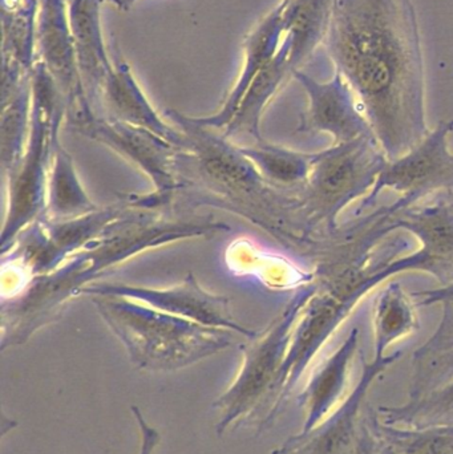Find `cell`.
<instances>
[{"label": "cell", "instance_id": "cell-1", "mask_svg": "<svg viewBox=\"0 0 453 454\" xmlns=\"http://www.w3.org/2000/svg\"><path fill=\"white\" fill-rule=\"evenodd\" d=\"M324 44L390 161L431 132L411 0H334Z\"/></svg>", "mask_w": 453, "mask_h": 454}, {"label": "cell", "instance_id": "cell-2", "mask_svg": "<svg viewBox=\"0 0 453 454\" xmlns=\"http://www.w3.org/2000/svg\"><path fill=\"white\" fill-rule=\"evenodd\" d=\"M230 226L210 217L167 218L136 209L125 220L69 256L55 271L34 278L10 299L2 301L3 348L23 343L35 331L53 322L71 299L114 267L145 251L181 240L215 237Z\"/></svg>", "mask_w": 453, "mask_h": 454}, {"label": "cell", "instance_id": "cell-3", "mask_svg": "<svg viewBox=\"0 0 453 454\" xmlns=\"http://www.w3.org/2000/svg\"><path fill=\"white\" fill-rule=\"evenodd\" d=\"M31 82L28 138L18 161L3 175L7 204L0 237L2 255L11 250L23 230L44 215L48 176L66 119V101L42 61L35 64Z\"/></svg>", "mask_w": 453, "mask_h": 454}, {"label": "cell", "instance_id": "cell-4", "mask_svg": "<svg viewBox=\"0 0 453 454\" xmlns=\"http://www.w3.org/2000/svg\"><path fill=\"white\" fill-rule=\"evenodd\" d=\"M130 357L146 368H177L228 348L231 331L207 327L119 296H90Z\"/></svg>", "mask_w": 453, "mask_h": 454}, {"label": "cell", "instance_id": "cell-5", "mask_svg": "<svg viewBox=\"0 0 453 454\" xmlns=\"http://www.w3.org/2000/svg\"><path fill=\"white\" fill-rule=\"evenodd\" d=\"M318 287L298 317L276 387L282 396L372 290L390 279L383 261L316 274Z\"/></svg>", "mask_w": 453, "mask_h": 454}, {"label": "cell", "instance_id": "cell-6", "mask_svg": "<svg viewBox=\"0 0 453 454\" xmlns=\"http://www.w3.org/2000/svg\"><path fill=\"white\" fill-rule=\"evenodd\" d=\"M387 161L372 136L332 144L314 153L310 173L297 194L310 234L318 231L332 239L343 210L367 197Z\"/></svg>", "mask_w": 453, "mask_h": 454}, {"label": "cell", "instance_id": "cell-7", "mask_svg": "<svg viewBox=\"0 0 453 454\" xmlns=\"http://www.w3.org/2000/svg\"><path fill=\"white\" fill-rule=\"evenodd\" d=\"M64 128L105 145L151 180V193L127 199L138 209L154 212L157 207L170 204L176 192L185 186L178 170L180 149L149 130L98 116L92 106L66 114Z\"/></svg>", "mask_w": 453, "mask_h": 454}, {"label": "cell", "instance_id": "cell-8", "mask_svg": "<svg viewBox=\"0 0 453 454\" xmlns=\"http://www.w3.org/2000/svg\"><path fill=\"white\" fill-rule=\"evenodd\" d=\"M441 306L439 327L412 356L407 402L378 410L386 424L411 429L453 426V299Z\"/></svg>", "mask_w": 453, "mask_h": 454}, {"label": "cell", "instance_id": "cell-9", "mask_svg": "<svg viewBox=\"0 0 453 454\" xmlns=\"http://www.w3.org/2000/svg\"><path fill=\"white\" fill-rule=\"evenodd\" d=\"M453 120H441L414 148L403 156L388 160L374 188L362 201L358 213L374 207L385 191L401 196L398 204L403 209L420 204L428 196L453 192V152L449 136Z\"/></svg>", "mask_w": 453, "mask_h": 454}, {"label": "cell", "instance_id": "cell-10", "mask_svg": "<svg viewBox=\"0 0 453 454\" xmlns=\"http://www.w3.org/2000/svg\"><path fill=\"white\" fill-rule=\"evenodd\" d=\"M119 296L145 304L165 314L175 315L207 327L231 331L253 339L255 331L234 319L230 299L220 294L210 293L199 285L191 272L178 285L170 287H146L130 283L96 282L87 286L80 296Z\"/></svg>", "mask_w": 453, "mask_h": 454}, {"label": "cell", "instance_id": "cell-11", "mask_svg": "<svg viewBox=\"0 0 453 454\" xmlns=\"http://www.w3.org/2000/svg\"><path fill=\"white\" fill-rule=\"evenodd\" d=\"M403 356L396 351L366 362L362 355V372L356 386L337 410L319 426L290 440L278 454H359L370 434L366 416H362L364 400L375 381Z\"/></svg>", "mask_w": 453, "mask_h": 454}, {"label": "cell", "instance_id": "cell-12", "mask_svg": "<svg viewBox=\"0 0 453 454\" xmlns=\"http://www.w3.org/2000/svg\"><path fill=\"white\" fill-rule=\"evenodd\" d=\"M396 230H406L419 240V250L391 258L387 271L391 278L403 272L420 271L433 275L441 287L453 283V204L436 200L399 209Z\"/></svg>", "mask_w": 453, "mask_h": 454}, {"label": "cell", "instance_id": "cell-13", "mask_svg": "<svg viewBox=\"0 0 453 454\" xmlns=\"http://www.w3.org/2000/svg\"><path fill=\"white\" fill-rule=\"evenodd\" d=\"M293 77L308 96V108L301 116L298 132L305 135H329L332 144L348 143L363 136H372L355 93L345 77L335 71L329 82H318L306 72L295 71Z\"/></svg>", "mask_w": 453, "mask_h": 454}, {"label": "cell", "instance_id": "cell-14", "mask_svg": "<svg viewBox=\"0 0 453 454\" xmlns=\"http://www.w3.org/2000/svg\"><path fill=\"white\" fill-rule=\"evenodd\" d=\"M39 61L47 68L66 101V112L92 106L80 74L66 0H39Z\"/></svg>", "mask_w": 453, "mask_h": 454}, {"label": "cell", "instance_id": "cell-15", "mask_svg": "<svg viewBox=\"0 0 453 454\" xmlns=\"http://www.w3.org/2000/svg\"><path fill=\"white\" fill-rule=\"evenodd\" d=\"M113 68L101 88L98 104L111 119L143 128L167 140L181 152L188 151L189 140L183 130L165 121L133 76L130 67L119 52L113 53Z\"/></svg>", "mask_w": 453, "mask_h": 454}, {"label": "cell", "instance_id": "cell-16", "mask_svg": "<svg viewBox=\"0 0 453 454\" xmlns=\"http://www.w3.org/2000/svg\"><path fill=\"white\" fill-rule=\"evenodd\" d=\"M285 39L284 23H282V5L274 8L258 26L247 35L244 43V68L239 72L233 88L229 90L223 104L215 114L204 117L188 116L193 124L207 129L223 130L230 124L257 74L273 60Z\"/></svg>", "mask_w": 453, "mask_h": 454}, {"label": "cell", "instance_id": "cell-17", "mask_svg": "<svg viewBox=\"0 0 453 454\" xmlns=\"http://www.w3.org/2000/svg\"><path fill=\"white\" fill-rule=\"evenodd\" d=\"M359 346V330L353 328L337 351L324 360L313 373L305 391L301 395V404L306 413L302 432L316 428L329 418L338 405L346 399L350 380L351 365Z\"/></svg>", "mask_w": 453, "mask_h": 454}, {"label": "cell", "instance_id": "cell-18", "mask_svg": "<svg viewBox=\"0 0 453 454\" xmlns=\"http://www.w3.org/2000/svg\"><path fill=\"white\" fill-rule=\"evenodd\" d=\"M101 2L103 0H66L77 64L90 104L92 100L98 103L104 82L113 68L101 32Z\"/></svg>", "mask_w": 453, "mask_h": 454}, {"label": "cell", "instance_id": "cell-19", "mask_svg": "<svg viewBox=\"0 0 453 454\" xmlns=\"http://www.w3.org/2000/svg\"><path fill=\"white\" fill-rule=\"evenodd\" d=\"M290 43L285 36L273 60L257 74L254 82L250 84L245 93L236 114L230 124L223 129V136L228 140L234 137H249L254 143L263 141L261 133V121L269 104L276 98L277 93L286 84L287 79L293 76L289 64Z\"/></svg>", "mask_w": 453, "mask_h": 454}, {"label": "cell", "instance_id": "cell-20", "mask_svg": "<svg viewBox=\"0 0 453 454\" xmlns=\"http://www.w3.org/2000/svg\"><path fill=\"white\" fill-rule=\"evenodd\" d=\"M334 0L281 2L285 36L290 43L289 64L293 74L324 43L332 20Z\"/></svg>", "mask_w": 453, "mask_h": 454}, {"label": "cell", "instance_id": "cell-21", "mask_svg": "<svg viewBox=\"0 0 453 454\" xmlns=\"http://www.w3.org/2000/svg\"><path fill=\"white\" fill-rule=\"evenodd\" d=\"M374 356L382 357L393 344L414 335L420 328L418 306L411 294L393 280L378 293L372 306Z\"/></svg>", "mask_w": 453, "mask_h": 454}, {"label": "cell", "instance_id": "cell-22", "mask_svg": "<svg viewBox=\"0 0 453 454\" xmlns=\"http://www.w3.org/2000/svg\"><path fill=\"white\" fill-rule=\"evenodd\" d=\"M77 176L74 159L59 141L48 176L47 205L44 217L66 220L98 209Z\"/></svg>", "mask_w": 453, "mask_h": 454}, {"label": "cell", "instance_id": "cell-23", "mask_svg": "<svg viewBox=\"0 0 453 454\" xmlns=\"http://www.w3.org/2000/svg\"><path fill=\"white\" fill-rule=\"evenodd\" d=\"M238 148L268 183L284 188L302 185L314 160V153L293 151L266 140Z\"/></svg>", "mask_w": 453, "mask_h": 454}, {"label": "cell", "instance_id": "cell-24", "mask_svg": "<svg viewBox=\"0 0 453 454\" xmlns=\"http://www.w3.org/2000/svg\"><path fill=\"white\" fill-rule=\"evenodd\" d=\"M31 76L27 77L10 95L2 98L3 175L15 165L26 146L31 124Z\"/></svg>", "mask_w": 453, "mask_h": 454}, {"label": "cell", "instance_id": "cell-25", "mask_svg": "<svg viewBox=\"0 0 453 454\" xmlns=\"http://www.w3.org/2000/svg\"><path fill=\"white\" fill-rule=\"evenodd\" d=\"M411 295L418 307L441 304L453 299V283L446 287L433 288V290L414 291Z\"/></svg>", "mask_w": 453, "mask_h": 454}, {"label": "cell", "instance_id": "cell-26", "mask_svg": "<svg viewBox=\"0 0 453 454\" xmlns=\"http://www.w3.org/2000/svg\"><path fill=\"white\" fill-rule=\"evenodd\" d=\"M104 2V0H103ZM106 2L113 3L117 7L121 8V10H127V0H106Z\"/></svg>", "mask_w": 453, "mask_h": 454}, {"label": "cell", "instance_id": "cell-27", "mask_svg": "<svg viewBox=\"0 0 453 454\" xmlns=\"http://www.w3.org/2000/svg\"><path fill=\"white\" fill-rule=\"evenodd\" d=\"M136 0H127V7H129L130 4H133V3H135Z\"/></svg>", "mask_w": 453, "mask_h": 454}, {"label": "cell", "instance_id": "cell-28", "mask_svg": "<svg viewBox=\"0 0 453 454\" xmlns=\"http://www.w3.org/2000/svg\"><path fill=\"white\" fill-rule=\"evenodd\" d=\"M282 2H289V0H282Z\"/></svg>", "mask_w": 453, "mask_h": 454}, {"label": "cell", "instance_id": "cell-29", "mask_svg": "<svg viewBox=\"0 0 453 454\" xmlns=\"http://www.w3.org/2000/svg\"><path fill=\"white\" fill-rule=\"evenodd\" d=\"M452 204H453V201H452Z\"/></svg>", "mask_w": 453, "mask_h": 454}]
</instances>
